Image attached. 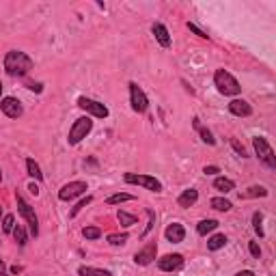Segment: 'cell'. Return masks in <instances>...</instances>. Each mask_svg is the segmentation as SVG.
I'll list each match as a JSON object with an SVG mask.
<instances>
[{
    "mask_svg": "<svg viewBox=\"0 0 276 276\" xmlns=\"http://www.w3.org/2000/svg\"><path fill=\"white\" fill-rule=\"evenodd\" d=\"M33 69V58L22 50H9L4 56V72L13 78H22Z\"/></svg>",
    "mask_w": 276,
    "mask_h": 276,
    "instance_id": "obj_1",
    "label": "cell"
},
{
    "mask_svg": "<svg viewBox=\"0 0 276 276\" xmlns=\"http://www.w3.org/2000/svg\"><path fill=\"white\" fill-rule=\"evenodd\" d=\"M214 84H216L220 95H227V97H236V95H239V91H242L239 82L233 78V74H229L227 69H216Z\"/></svg>",
    "mask_w": 276,
    "mask_h": 276,
    "instance_id": "obj_2",
    "label": "cell"
},
{
    "mask_svg": "<svg viewBox=\"0 0 276 276\" xmlns=\"http://www.w3.org/2000/svg\"><path fill=\"white\" fill-rule=\"evenodd\" d=\"M252 147H255V154H257V158H259V162L263 164V166L270 168V171H274L276 168V156L272 151V145H270L263 136H255L252 138Z\"/></svg>",
    "mask_w": 276,
    "mask_h": 276,
    "instance_id": "obj_3",
    "label": "cell"
},
{
    "mask_svg": "<svg viewBox=\"0 0 276 276\" xmlns=\"http://www.w3.org/2000/svg\"><path fill=\"white\" fill-rule=\"evenodd\" d=\"M91 130H93V119H91V117H80V119H76L74 125L69 127L67 143L72 145V147L82 143V140H84L91 134Z\"/></svg>",
    "mask_w": 276,
    "mask_h": 276,
    "instance_id": "obj_4",
    "label": "cell"
},
{
    "mask_svg": "<svg viewBox=\"0 0 276 276\" xmlns=\"http://www.w3.org/2000/svg\"><path fill=\"white\" fill-rule=\"evenodd\" d=\"M15 201H17V211H20L22 218L26 220L31 236H33V237H37V236H39V218H37V214H35V209L24 201V197H22V195H17V197H15Z\"/></svg>",
    "mask_w": 276,
    "mask_h": 276,
    "instance_id": "obj_5",
    "label": "cell"
},
{
    "mask_svg": "<svg viewBox=\"0 0 276 276\" xmlns=\"http://www.w3.org/2000/svg\"><path fill=\"white\" fill-rule=\"evenodd\" d=\"M125 184H132V186H140L149 192H162L164 186L160 179L151 177V175H138V173H125Z\"/></svg>",
    "mask_w": 276,
    "mask_h": 276,
    "instance_id": "obj_6",
    "label": "cell"
},
{
    "mask_svg": "<svg viewBox=\"0 0 276 276\" xmlns=\"http://www.w3.org/2000/svg\"><path fill=\"white\" fill-rule=\"evenodd\" d=\"M130 104H132V110L138 115L147 113V108H149V99H147L145 91L140 89L136 82H130Z\"/></svg>",
    "mask_w": 276,
    "mask_h": 276,
    "instance_id": "obj_7",
    "label": "cell"
},
{
    "mask_svg": "<svg viewBox=\"0 0 276 276\" xmlns=\"http://www.w3.org/2000/svg\"><path fill=\"white\" fill-rule=\"evenodd\" d=\"M86 190H89L86 181H69V184H65L58 190V198H61V201H74V198L84 195Z\"/></svg>",
    "mask_w": 276,
    "mask_h": 276,
    "instance_id": "obj_8",
    "label": "cell"
},
{
    "mask_svg": "<svg viewBox=\"0 0 276 276\" xmlns=\"http://www.w3.org/2000/svg\"><path fill=\"white\" fill-rule=\"evenodd\" d=\"M78 108H82V110H86L89 115H93V117H97V119H106L110 113H108V108H106L104 104H99V102H95V99H91V97H78Z\"/></svg>",
    "mask_w": 276,
    "mask_h": 276,
    "instance_id": "obj_9",
    "label": "cell"
},
{
    "mask_svg": "<svg viewBox=\"0 0 276 276\" xmlns=\"http://www.w3.org/2000/svg\"><path fill=\"white\" fill-rule=\"evenodd\" d=\"M0 110L9 117V119H20L24 115V108H22V102L15 97H2L0 99Z\"/></svg>",
    "mask_w": 276,
    "mask_h": 276,
    "instance_id": "obj_10",
    "label": "cell"
},
{
    "mask_svg": "<svg viewBox=\"0 0 276 276\" xmlns=\"http://www.w3.org/2000/svg\"><path fill=\"white\" fill-rule=\"evenodd\" d=\"M158 268L162 272H175V270H181L184 268V257L179 252H173V255H164L158 259Z\"/></svg>",
    "mask_w": 276,
    "mask_h": 276,
    "instance_id": "obj_11",
    "label": "cell"
},
{
    "mask_svg": "<svg viewBox=\"0 0 276 276\" xmlns=\"http://www.w3.org/2000/svg\"><path fill=\"white\" fill-rule=\"evenodd\" d=\"M156 252H158V244L149 242L134 255V263H136V266H149V263L156 259Z\"/></svg>",
    "mask_w": 276,
    "mask_h": 276,
    "instance_id": "obj_12",
    "label": "cell"
},
{
    "mask_svg": "<svg viewBox=\"0 0 276 276\" xmlns=\"http://www.w3.org/2000/svg\"><path fill=\"white\" fill-rule=\"evenodd\" d=\"M151 33H154L156 41L162 45V48H171V33H168V28L160 24V22H154L151 24Z\"/></svg>",
    "mask_w": 276,
    "mask_h": 276,
    "instance_id": "obj_13",
    "label": "cell"
},
{
    "mask_svg": "<svg viewBox=\"0 0 276 276\" xmlns=\"http://www.w3.org/2000/svg\"><path fill=\"white\" fill-rule=\"evenodd\" d=\"M164 237H166L171 244L184 242V237H186V229H184V225H179V222H171V225L166 227V231H164Z\"/></svg>",
    "mask_w": 276,
    "mask_h": 276,
    "instance_id": "obj_14",
    "label": "cell"
},
{
    "mask_svg": "<svg viewBox=\"0 0 276 276\" xmlns=\"http://www.w3.org/2000/svg\"><path fill=\"white\" fill-rule=\"evenodd\" d=\"M229 113L236 117H250L252 115V106L246 99H231L229 102Z\"/></svg>",
    "mask_w": 276,
    "mask_h": 276,
    "instance_id": "obj_15",
    "label": "cell"
},
{
    "mask_svg": "<svg viewBox=\"0 0 276 276\" xmlns=\"http://www.w3.org/2000/svg\"><path fill=\"white\" fill-rule=\"evenodd\" d=\"M198 201V190H195V188H188V190H184L177 198V205L179 207H192Z\"/></svg>",
    "mask_w": 276,
    "mask_h": 276,
    "instance_id": "obj_16",
    "label": "cell"
},
{
    "mask_svg": "<svg viewBox=\"0 0 276 276\" xmlns=\"http://www.w3.org/2000/svg\"><path fill=\"white\" fill-rule=\"evenodd\" d=\"M266 197H268V190L263 186H250L239 192V198H266Z\"/></svg>",
    "mask_w": 276,
    "mask_h": 276,
    "instance_id": "obj_17",
    "label": "cell"
},
{
    "mask_svg": "<svg viewBox=\"0 0 276 276\" xmlns=\"http://www.w3.org/2000/svg\"><path fill=\"white\" fill-rule=\"evenodd\" d=\"M214 188H216L218 192H222V195H227V192L236 190V181L229 179V177H216V179H214Z\"/></svg>",
    "mask_w": 276,
    "mask_h": 276,
    "instance_id": "obj_18",
    "label": "cell"
},
{
    "mask_svg": "<svg viewBox=\"0 0 276 276\" xmlns=\"http://www.w3.org/2000/svg\"><path fill=\"white\" fill-rule=\"evenodd\" d=\"M225 244H227V236H225V233H216V236H211L207 239V250L216 252V250L225 248Z\"/></svg>",
    "mask_w": 276,
    "mask_h": 276,
    "instance_id": "obj_19",
    "label": "cell"
},
{
    "mask_svg": "<svg viewBox=\"0 0 276 276\" xmlns=\"http://www.w3.org/2000/svg\"><path fill=\"white\" fill-rule=\"evenodd\" d=\"M192 125H195L197 130H198V134H201V140H203L205 145H216V138H214V134H211V132L207 130V127H203L201 123H198V119H197V117H195V119H192Z\"/></svg>",
    "mask_w": 276,
    "mask_h": 276,
    "instance_id": "obj_20",
    "label": "cell"
},
{
    "mask_svg": "<svg viewBox=\"0 0 276 276\" xmlns=\"http://www.w3.org/2000/svg\"><path fill=\"white\" fill-rule=\"evenodd\" d=\"M80 276H113L110 270H102V268H91V266H80L78 268Z\"/></svg>",
    "mask_w": 276,
    "mask_h": 276,
    "instance_id": "obj_21",
    "label": "cell"
},
{
    "mask_svg": "<svg viewBox=\"0 0 276 276\" xmlns=\"http://www.w3.org/2000/svg\"><path fill=\"white\" fill-rule=\"evenodd\" d=\"M216 229H218V220L207 218V220H201V222L197 225V233H198V236H207V233L216 231Z\"/></svg>",
    "mask_w": 276,
    "mask_h": 276,
    "instance_id": "obj_22",
    "label": "cell"
},
{
    "mask_svg": "<svg viewBox=\"0 0 276 276\" xmlns=\"http://www.w3.org/2000/svg\"><path fill=\"white\" fill-rule=\"evenodd\" d=\"M26 173L31 175V177L35 181H43V173H41V168H39V164L33 160V158H28L26 160Z\"/></svg>",
    "mask_w": 276,
    "mask_h": 276,
    "instance_id": "obj_23",
    "label": "cell"
},
{
    "mask_svg": "<svg viewBox=\"0 0 276 276\" xmlns=\"http://www.w3.org/2000/svg\"><path fill=\"white\" fill-rule=\"evenodd\" d=\"M127 201H134V197L127 195V192H117V195H110L108 198H106L108 205H121V203H127Z\"/></svg>",
    "mask_w": 276,
    "mask_h": 276,
    "instance_id": "obj_24",
    "label": "cell"
},
{
    "mask_svg": "<svg viewBox=\"0 0 276 276\" xmlns=\"http://www.w3.org/2000/svg\"><path fill=\"white\" fill-rule=\"evenodd\" d=\"M117 220H119L123 227H132V225H136V216H134V214H127V211H123V209L117 211Z\"/></svg>",
    "mask_w": 276,
    "mask_h": 276,
    "instance_id": "obj_25",
    "label": "cell"
},
{
    "mask_svg": "<svg viewBox=\"0 0 276 276\" xmlns=\"http://www.w3.org/2000/svg\"><path fill=\"white\" fill-rule=\"evenodd\" d=\"M209 205H211V209H216V211H229V209H231V203H229L227 198H222V197L211 198Z\"/></svg>",
    "mask_w": 276,
    "mask_h": 276,
    "instance_id": "obj_26",
    "label": "cell"
},
{
    "mask_svg": "<svg viewBox=\"0 0 276 276\" xmlns=\"http://www.w3.org/2000/svg\"><path fill=\"white\" fill-rule=\"evenodd\" d=\"M252 229H255V233L259 237L266 236V233H263V214L261 211H255V214H252Z\"/></svg>",
    "mask_w": 276,
    "mask_h": 276,
    "instance_id": "obj_27",
    "label": "cell"
},
{
    "mask_svg": "<svg viewBox=\"0 0 276 276\" xmlns=\"http://www.w3.org/2000/svg\"><path fill=\"white\" fill-rule=\"evenodd\" d=\"M106 239H108L110 246H123L127 239H130V236H127V233H110Z\"/></svg>",
    "mask_w": 276,
    "mask_h": 276,
    "instance_id": "obj_28",
    "label": "cell"
},
{
    "mask_svg": "<svg viewBox=\"0 0 276 276\" xmlns=\"http://www.w3.org/2000/svg\"><path fill=\"white\" fill-rule=\"evenodd\" d=\"M91 201H93V197H91V195H86L84 198H82V201H78V203H76V207H74L72 211H69V218H76V216H78L80 211L84 209V207H86V205H89Z\"/></svg>",
    "mask_w": 276,
    "mask_h": 276,
    "instance_id": "obj_29",
    "label": "cell"
},
{
    "mask_svg": "<svg viewBox=\"0 0 276 276\" xmlns=\"http://www.w3.org/2000/svg\"><path fill=\"white\" fill-rule=\"evenodd\" d=\"M82 236L93 242V239L102 237V229H99V227H84V229H82Z\"/></svg>",
    "mask_w": 276,
    "mask_h": 276,
    "instance_id": "obj_30",
    "label": "cell"
},
{
    "mask_svg": "<svg viewBox=\"0 0 276 276\" xmlns=\"http://www.w3.org/2000/svg\"><path fill=\"white\" fill-rule=\"evenodd\" d=\"M13 237H15V242L20 244V246H24V244H26V229L22 227V225H15V229H13Z\"/></svg>",
    "mask_w": 276,
    "mask_h": 276,
    "instance_id": "obj_31",
    "label": "cell"
},
{
    "mask_svg": "<svg viewBox=\"0 0 276 276\" xmlns=\"http://www.w3.org/2000/svg\"><path fill=\"white\" fill-rule=\"evenodd\" d=\"M0 225H2V231H4V233H13V229H15V218H13V214H7V216H4Z\"/></svg>",
    "mask_w": 276,
    "mask_h": 276,
    "instance_id": "obj_32",
    "label": "cell"
},
{
    "mask_svg": "<svg viewBox=\"0 0 276 276\" xmlns=\"http://www.w3.org/2000/svg\"><path fill=\"white\" fill-rule=\"evenodd\" d=\"M147 218H149V222H147V227H145V231H143V237L147 236V233L154 229V225H156V214L151 209H147Z\"/></svg>",
    "mask_w": 276,
    "mask_h": 276,
    "instance_id": "obj_33",
    "label": "cell"
},
{
    "mask_svg": "<svg viewBox=\"0 0 276 276\" xmlns=\"http://www.w3.org/2000/svg\"><path fill=\"white\" fill-rule=\"evenodd\" d=\"M231 147H233V149H236V151H237V154L242 156V158H248V154H246V147H244L242 143H239V140L231 138Z\"/></svg>",
    "mask_w": 276,
    "mask_h": 276,
    "instance_id": "obj_34",
    "label": "cell"
},
{
    "mask_svg": "<svg viewBox=\"0 0 276 276\" xmlns=\"http://www.w3.org/2000/svg\"><path fill=\"white\" fill-rule=\"evenodd\" d=\"M188 28H190V31L195 33V35H198V37H201V39H209V35H207V33H203L201 28H198L197 24H192V22H188Z\"/></svg>",
    "mask_w": 276,
    "mask_h": 276,
    "instance_id": "obj_35",
    "label": "cell"
},
{
    "mask_svg": "<svg viewBox=\"0 0 276 276\" xmlns=\"http://www.w3.org/2000/svg\"><path fill=\"white\" fill-rule=\"evenodd\" d=\"M248 250H250V255L255 257V259H259V257H261V248H259V244H257V242H250Z\"/></svg>",
    "mask_w": 276,
    "mask_h": 276,
    "instance_id": "obj_36",
    "label": "cell"
},
{
    "mask_svg": "<svg viewBox=\"0 0 276 276\" xmlns=\"http://www.w3.org/2000/svg\"><path fill=\"white\" fill-rule=\"evenodd\" d=\"M28 89H31V91H35V93H41V91H43V84H41V82H28Z\"/></svg>",
    "mask_w": 276,
    "mask_h": 276,
    "instance_id": "obj_37",
    "label": "cell"
},
{
    "mask_svg": "<svg viewBox=\"0 0 276 276\" xmlns=\"http://www.w3.org/2000/svg\"><path fill=\"white\" fill-rule=\"evenodd\" d=\"M203 173H205V175H218V173H220V168H218V166H205V168H203Z\"/></svg>",
    "mask_w": 276,
    "mask_h": 276,
    "instance_id": "obj_38",
    "label": "cell"
},
{
    "mask_svg": "<svg viewBox=\"0 0 276 276\" xmlns=\"http://www.w3.org/2000/svg\"><path fill=\"white\" fill-rule=\"evenodd\" d=\"M0 276H9V270H7V263H4V259H0Z\"/></svg>",
    "mask_w": 276,
    "mask_h": 276,
    "instance_id": "obj_39",
    "label": "cell"
},
{
    "mask_svg": "<svg viewBox=\"0 0 276 276\" xmlns=\"http://www.w3.org/2000/svg\"><path fill=\"white\" fill-rule=\"evenodd\" d=\"M236 276H257V274L252 272V270H242V272H237Z\"/></svg>",
    "mask_w": 276,
    "mask_h": 276,
    "instance_id": "obj_40",
    "label": "cell"
},
{
    "mask_svg": "<svg viewBox=\"0 0 276 276\" xmlns=\"http://www.w3.org/2000/svg\"><path fill=\"white\" fill-rule=\"evenodd\" d=\"M28 190H31V192H33V195H39V188H37V186H35V184H31V188H28Z\"/></svg>",
    "mask_w": 276,
    "mask_h": 276,
    "instance_id": "obj_41",
    "label": "cell"
},
{
    "mask_svg": "<svg viewBox=\"0 0 276 276\" xmlns=\"http://www.w3.org/2000/svg\"><path fill=\"white\" fill-rule=\"evenodd\" d=\"M9 272H13V274H17V272H22V268H20V266H13V268L9 270Z\"/></svg>",
    "mask_w": 276,
    "mask_h": 276,
    "instance_id": "obj_42",
    "label": "cell"
},
{
    "mask_svg": "<svg viewBox=\"0 0 276 276\" xmlns=\"http://www.w3.org/2000/svg\"><path fill=\"white\" fill-rule=\"evenodd\" d=\"M2 218H4V216H2V207H0V222H2Z\"/></svg>",
    "mask_w": 276,
    "mask_h": 276,
    "instance_id": "obj_43",
    "label": "cell"
},
{
    "mask_svg": "<svg viewBox=\"0 0 276 276\" xmlns=\"http://www.w3.org/2000/svg\"><path fill=\"white\" fill-rule=\"evenodd\" d=\"M0 95H2V82H0Z\"/></svg>",
    "mask_w": 276,
    "mask_h": 276,
    "instance_id": "obj_44",
    "label": "cell"
},
{
    "mask_svg": "<svg viewBox=\"0 0 276 276\" xmlns=\"http://www.w3.org/2000/svg\"><path fill=\"white\" fill-rule=\"evenodd\" d=\"M0 181H2V171H0Z\"/></svg>",
    "mask_w": 276,
    "mask_h": 276,
    "instance_id": "obj_45",
    "label": "cell"
}]
</instances>
